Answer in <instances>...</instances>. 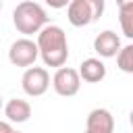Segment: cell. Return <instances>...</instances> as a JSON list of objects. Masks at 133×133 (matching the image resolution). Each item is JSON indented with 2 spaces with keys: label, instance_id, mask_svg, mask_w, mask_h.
Listing matches in <instances>:
<instances>
[{
  "label": "cell",
  "instance_id": "6",
  "mask_svg": "<svg viewBox=\"0 0 133 133\" xmlns=\"http://www.w3.org/2000/svg\"><path fill=\"white\" fill-rule=\"evenodd\" d=\"M21 87L27 96L31 98H37V96H44L50 87V73L44 69V66H27L23 77H21Z\"/></svg>",
  "mask_w": 133,
  "mask_h": 133
},
{
  "label": "cell",
  "instance_id": "11",
  "mask_svg": "<svg viewBox=\"0 0 133 133\" xmlns=\"http://www.w3.org/2000/svg\"><path fill=\"white\" fill-rule=\"evenodd\" d=\"M114 56H116V66H118L123 73L131 75V73H133V44L121 46Z\"/></svg>",
  "mask_w": 133,
  "mask_h": 133
},
{
  "label": "cell",
  "instance_id": "10",
  "mask_svg": "<svg viewBox=\"0 0 133 133\" xmlns=\"http://www.w3.org/2000/svg\"><path fill=\"white\" fill-rule=\"evenodd\" d=\"M77 71L81 81H87V83H100L106 77V64L100 58H85Z\"/></svg>",
  "mask_w": 133,
  "mask_h": 133
},
{
  "label": "cell",
  "instance_id": "5",
  "mask_svg": "<svg viewBox=\"0 0 133 133\" xmlns=\"http://www.w3.org/2000/svg\"><path fill=\"white\" fill-rule=\"evenodd\" d=\"M37 56H39L37 44L33 39H29V35L15 39L10 44V48H8V60H10V64L21 66V69H27L31 64H35Z\"/></svg>",
  "mask_w": 133,
  "mask_h": 133
},
{
  "label": "cell",
  "instance_id": "17",
  "mask_svg": "<svg viewBox=\"0 0 133 133\" xmlns=\"http://www.w3.org/2000/svg\"><path fill=\"white\" fill-rule=\"evenodd\" d=\"M0 12H2V0H0Z\"/></svg>",
  "mask_w": 133,
  "mask_h": 133
},
{
  "label": "cell",
  "instance_id": "9",
  "mask_svg": "<svg viewBox=\"0 0 133 133\" xmlns=\"http://www.w3.org/2000/svg\"><path fill=\"white\" fill-rule=\"evenodd\" d=\"M4 116L8 123L12 125H21V123H27L31 118V104L27 100H21V98H12L6 102L4 106Z\"/></svg>",
  "mask_w": 133,
  "mask_h": 133
},
{
  "label": "cell",
  "instance_id": "7",
  "mask_svg": "<svg viewBox=\"0 0 133 133\" xmlns=\"http://www.w3.org/2000/svg\"><path fill=\"white\" fill-rule=\"evenodd\" d=\"M87 133H112L114 131V116L108 108H94L85 118Z\"/></svg>",
  "mask_w": 133,
  "mask_h": 133
},
{
  "label": "cell",
  "instance_id": "2",
  "mask_svg": "<svg viewBox=\"0 0 133 133\" xmlns=\"http://www.w3.org/2000/svg\"><path fill=\"white\" fill-rule=\"evenodd\" d=\"M12 23H15L19 33L33 35L48 23V15H46L42 4H37L33 0H23L12 10Z\"/></svg>",
  "mask_w": 133,
  "mask_h": 133
},
{
  "label": "cell",
  "instance_id": "4",
  "mask_svg": "<svg viewBox=\"0 0 133 133\" xmlns=\"http://www.w3.org/2000/svg\"><path fill=\"white\" fill-rule=\"evenodd\" d=\"M54 91L62 98H71V96H77L79 89H81V77H79V71L77 69H71V66H56V73L52 75L50 79Z\"/></svg>",
  "mask_w": 133,
  "mask_h": 133
},
{
  "label": "cell",
  "instance_id": "14",
  "mask_svg": "<svg viewBox=\"0 0 133 133\" xmlns=\"http://www.w3.org/2000/svg\"><path fill=\"white\" fill-rule=\"evenodd\" d=\"M10 131H12V123L0 121V133H10Z\"/></svg>",
  "mask_w": 133,
  "mask_h": 133
},
{
  "label": "cell",
  "instance_id": "1",
  "mask_svg": "<svg viewBox=\"0 0 133 133\" xmlns=\"http://www.w3.org/2000/svg\"><path fill=\"white\" fill-rule=\"evenodd\" d=\"M37 52L46 66H62L69 60V42L60 25H44L37 31Z\"/></svg>",
  "mask_w": 133,
  "mask_h": 133
},
{
  "label": "cell",
  "instance_id": "16",
  "mask_svg": "<svg viewBox=\"0 0 133 133\" xmlns=\"http://www.w3.org/2000/svg\"><path fill=\"white\" fill-rule=\"evenodd\" d=\"M0 108H2V94H0Z\"/></svg>",
  "mask_w": 133,
  "mask_h": 133
},
{
  "label": "cell",
  "instance_id": "12",
  "mask_svg": "<svg viewBox=\"0 0 133 133\" xmlns=\"http://www.w3.org/2000/svg\"><path fill=\"white\" fill-rule=\"evenodd\" d=\"M118 21H121V29L125 37H133V4L118 8Z\"/></svg>",
  "mask_w": 133,
  "mask_h": 133
},
{
  "label": "cell",
  "instance_id": "13",
  "mask_svg": "<svg viewBox=\"0 0 133 133\" xmlns=\"http://www.w3.org/2000/svg\"><path fill=\"white\" fill-rule=\"evenodd\" d=\"M44 2H46L50 8H56V10H58V8H64L71 0H44Z\"/></svg>",
  "mask_w": 133,
  "mask_h": 133
},
{
  "label": "cell",
  "instance_id": "3",
  "mask_svg": "<svg viewBox=\"0 0 133 133\" xmlns=\"http://www.w3.org/2000/svg\"><path fill=\"white\" fill-rule=\"evenodd\" d=\"M64 8H66V19L73 27H87L104 15L106 2L104 0H71Z\"/></svg>",
  "mask_w": 133,
  "mask_h": 133
},
{
  "label": "cell",
  "instance_id": "8",
  "mask_svg": "<svg viewBox=\"0 0 133 133\" xmlns=\"http://www.w3.org/2000/svg\"><path fill=\"white\" fill-rule=\"evenodd\" d=\"M118 48H121V37L110 29H104L94 37V52L100 58H112L118 52Z\"/></svg>",
  "mask_w": 133,
  "mask_h": 133
},
{
  "label": "cell",
  "instance_id": "15",
  "mask_svg": "<svg viewBox=\"0 0 133 133\" xmlns=\"http://www.w3.org/2000/svg\"><path fill=\"white\" fill-rule=\"evenodd\" d=\"M129 4H133V0H116V6H118V8H123V6H129Z\"/></svg>",
  "mask_w": 133,
  "mask_h": 133
}]
</instances>
